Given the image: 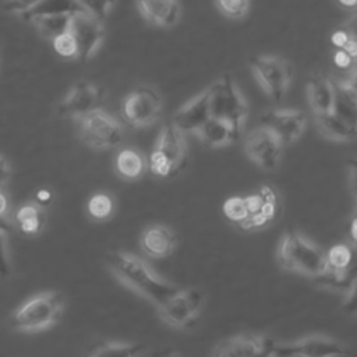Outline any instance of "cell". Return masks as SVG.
<instances>
[{"label": "cell", "mask_w": 357, "mask_h": 357, "mask_svg": "<svg viewBox=\"0 0 357 357\" xmlns=\"http://www.w3.org/2000/svg\"><path fill=\"white\" fill-rule=\"evenodd\" d=\"M250 66L258 84L271 99L280 100L286 95L293 75L287 60L279 56L264 54L252 57Z\"/></svg>", "instance_id": "cell-7"}, {"label": "cell", "mask_w": 357, "mask_h": 357, "mask_svg": "<svg viewBox=\"0 0 357 357\" xmlns=\"http://www.w3.org/2000/svg\"><path fill=\"white\" fill-rule=\"evenodd\" d=\"M219 11L233 20L243 18L250 8V0H215Z\"/></svg>", "instance_id": "cell-31"}, {"label": "cell", "mask_w": 357, "mask_h": 357, "mask_svg": "<svg viewBox=\"0 0 357 357\" xmlns=\"http://www.w3.org/2000/svg\"><path fill=\"white\" fill-rule=\"evenodd\" d=\"M78 128L82 141L96 151L114 148L123 141L121 124L100 107L78 119Z\"/></svg>", "instance_id": "cell-6"}, {"label": "cell", "mask_w": 357, "mask_h": 357, "mask_svg": "<svg viewBox=\"0 0 357 357\" xmlns=\"http://www.w3.org/2000/svg\"><path fill=\"white\" fill-rule=\"evenodd\" d=\"M276 255L283 269L310 278H318L326 271V252L296 230L282 236Z\"/></svg>", "instance_id": "cell-3"}, {"label": "cell", "mask_w": 357, "mask_h": 357, "mask_svg": "<svg viewBox=\"0 0 357 357\" xmlns=\"http://www.w3.org/2000/svg\"><path fill=\"white\" fill-rule=\"evenodd\" d=\"M222 211L225 213V216L234 222V223H241L243 220H245V218L248 216V208H247V202L244 197H230L223 202Z\"/></svg>", "instance_id": "cell-29"}, {"label": "cell", "mask_w": 357, "mask_h": 357, "mask_svg": "<svg viewBox=\"0 0 357 357\" xmlns=\"http://www.w3.org/2000/svg\"><path fill=\"white\" fill-rule=\"evenodd\" d=\"M273 339L255 335V333H241L222 342L216 343L212 356L219 357H240V356H269Z\"/></svg>", "instance_id": "cell-15"}, {"label": "cell", "mask_w": 357, "mask_h": 357, "mask_svg": "<svg viewBox=\"0 0 357 357\" xmlns=\"http://www.w3.org/2000/svg\"><path fill=\"white\" fill-rule=\"evenodd\" d=\"M211 117L209 89H204L173 114L172 123L185 132H197V130Z\"/></svg>", "instance_id": "cell-16"}, {"label": "cell", "mask_w": 357, "mask_h": 357, "mask_svg": "<svg viewBox=\"0 0 357 357\" xmlns=\"http://www.w3.org/2000/svg\"><path fill=\"white\" fill-rule=\"evenodd\" d=\"M283 144L264 126L255 127L244 141V149L251 162L264 170H273L280 162Z\"/></svg>", "instance_id": "cell-12"}, {"label": "cell", "mask_w": 357, "mask_h": 357, "mask_svg": "<svg viewBox=\"0 0 357 357\" xmlns=\"http://www.w3.org/2000/svg\"><path fill=\"white\" fill-rule=\"evenodd\" d=\"M347 170H349L351 188L354 190V188H357V156L347 159Z\"/></svg>", "instance_id": "cell-39"}, {"label": "cell", "mask_w": 357, "mask_h": 357, "mask_svg": "<svg viewBox=\"0 0 357 357\" xmlns=\"http://www.w3.org/2000/svg\"><path fill=\"white\" fill-rule=\"evenodd\" d=\"M114 209V204L110 195L105 192H98L92 195L88 201V213L96 219V220H103L107 219Z\"/></svg>", "instance_id": "cell-28"}, {"label": "cell", "mask_w": 357, "mask_h": 357, "mask_svg": "<svg viewBox=\"0 0 357 357\" xmlns=\"http://www.w3.org/2000/svg\"><path fill=\"white\" fill-rule=\"evenodd\" d=\"M315 119L321 132L329 139L337 142H349L357 137V128L349 124L340 116H337L333 110L322 114H315Z\"/></svg>", "instance_id": "cell-21"}, {"label": "cell", "mask_w": 357, "mask_h": 357, "mask_svg": "<svg viewBox=\"0 0 357 357\" xmlns=\"http://www.w3.org/2000/svg\"><path fill=\"white\" fill-rule=\"evenodd\" d=\"M208 89L211 116L241 128L248 114V105L234 79L230 75H223Z\"/></svg>", "instance_id": "cell-5"}, {"label": "cell", "mask_w": 357, "mask_h": 357, "mask_svg": "<svg viewBox=\"0 0 357 357\" xmlns=\"http://www.w3.org/2000/svg\"><path fill=\"white\" fill-rule=\"evenodd\" d=\"M333 61H335V64H336L337 67H340V68H350V67L356 63V60H354L346 50H343V49H337V50H336L335 57H333Z\"/></svg>", "instance_id": "cell-35"}, {"label": "cell", "mask_w": 357, "mask_h": 357, "mask_svg": "<svg viewBox=\"0 0 357 357\" xmlns=\"http://www.w3.org/2000/svg\"><path fill=\"white\" fill-rule=\"evenodd\" d=\"M261 126L272 131L283 145L297 141L305 127V114L298 109H275L268 110L259 119Z\"/></svg>", "instance_id": "cell-14"}, {"label": "cell", "mask_w": 357, "mask_h": 357, "mask_svg": "<svg viewBox=\"0 0 357 357\" xmlns=\"http://www.w3.org/2000/svg\"><path fill=\"white\" fill-rule=\"evenodd\" d=\"M307 98L315 114L331 112L335 99L333 81L321 73L312 74L307 81Z\"/></svg>", "instance_id": "cell-20"}, {"label": "cell", "mask_w": 357, "mask_h": 357, "mask_svg": "<svg viewBox=\"0 0 357 357\" xmlns=\"http://www.w3.org/2000/svg\"><path fill=\"white\" fill-rule=\"evenodd\" d=\"M88 356H119V357H135L146 354V349L138 343L117 342V340H100L91 344L86 350Z\"/></svg>", "instance_id": "cell-23"}, {"label": "cell", "mask_w": 357, "mask_h": 357, "mask_svg": "<svg viewBox=\"0 0 357 357\" xmlns=\"http://www.w3.org/2000/svg\"><path fill=\"white\" fill-rule=\"evenodd\" d=\"M344 293H346V296H344L342 308L347 315L354 317V315H357V278L354 279L351 286Z\"/></svg>", "instance_id": "cell-34"}, {"label": "cell", "mask_w": 357, "mask_h": 357, "mask_svg": "<svg viewBox=\"0 0 357 357\" xmlns=\"http://www.w3.org/2000/svg\"><path fill=\"white\" fill-rule=\"evenodd\" d=\"M176 234L166 225H152L146 227L139 238L142 251L152 258H166L176 247Z\"/></svg>", "instance_id": "cell-17"}, {"label": "cell", "mask_w": 357, "mask_h": 357, "mask_svg": "<svg viewBox=\"0 0 357 357\" xmlns=\"http://www.w3.org/2000/svg\"><path fill=\"white\" fill-rule=\"evenodd\" d=\"M10 223H0V278H8L11 273V262L8 254Z\"/></svg>", "instance_id": "cell-33"}, {"label": "cell", "mask_w": 357, "mask_h": 357, "mask_svg": "<svg viewBox=\"0 0 357 357\" xmlns=\"http://www.w3.org/2000/svg\"><path fill=\"white\" fill-rule=\"evenodd\" d=\"M73 14H53V15H43L33 18L31 22L36 26L42 36L47 39H53L57 35L67 32L70 29Z\"/></svg>", "instance_id": "cell-27"}, {"label": "cell", "mask_w": 357, "mask_h": 357, "mask_svg": "<svg viewBox=\"0 0 357 357\" xmlns=\"http://www.w3.org/2000/svg\"><path fill=\"white\" fill-rule=\"evenodd\" d=\"M82 11L75 0H38L32 7L21 14L24 20L32 21L33 18L53 14H75Z\"/></svg>", "instance_id": "cell-24"}, {"label": "cell", "mask_w": 357, "mask_h": 357, "mask_svg": "<svg viewBox=\"0 0 357 357\" xmlns=\"http://www.w3.org/2000/svg\"><path fill=\"white\" fill-rule=\"evenodd\" d=\"M335 99L333 112L357 128V89L349 86L343 79L333 81Z\"/></svg>", "instance_id": "cell-22"}, {"label": "cell", "mask_w": 357, "mask_h": 357, "mask_svg": "<svg viewBox=\"0 0 357 357\" xmlns=\"http://www.w3.org/2000/svg\"><path fill=\"white\" fill-rule=\"evenodd\" d=\"M331 40H332V43H333L337 49H342V47L346 45V42L349 40V33H347V31H346L344 28H340V29H337L336 32H333Z\"/></svg>", "instance_id": "cell-37"}, {"label": "cell", "mask_w": 357, "mask_h": 357, "mask_svg": "<svg viewBox=\"0 0 357 357\" xmlns=\"http://www.w3.org/2000/svg\"><path fill=\"white\" fill-rule=\"evenodd\" d=\"M137 6L148 22L160 28L173 26L181 14L178 0H137Z\"/></svg>", "instance_id": "cell-18"}, {"label": "cell", "mask_w": 357, "mask_h": 357, "mask_svg": "<svg viewBox=\"0 0 357 357\" xmlns=\"http://www.w3.org/2000/svg\"><path fill=\"white\" fill-rule=\"evenodd\" d=\"M52 199H53V194L47 188H40L35 194V201L39 206H47L52 202Z\"/></svg>", "instance_id": "cell-36"}, {"label": "cell", "mask_w": 357, "mask_h": 357, "mask_svg": "<svg viewBox=\"0 0 357 357\" xmlns=\"http://www.w3.org/2000/svg\"><path fill=\"white\" fill-rule=\"evenodd\" d=\"M15 223L25 234L33 236L40 233L45 225V213L42 206L38 204H26L21 206L15 213Z\"/></svg>", "instance_id": "cell-26"}, {"label": "cell", "mask_w": 357, "mask_h": 357, "mask_svg": "<svg viewBox=\"0 0 357 357\" xmlns=\"http://www.w3.org/2000/svg\"><path fill=\"white\" fill-rule=\"evenodd\" d=\"M7 209H8V201L6 195L0 191V223H10L7 220Z\"/></svg>", "instance_id": "cell-41"}, {"label": "cell", "mask_w": 357, "mask_h": 357, "mask_svg": "<svg viewBox=\"0 0 357 357\" xmlns=\"http://www.w3.org/2000/svg\"><path fill=\"white\" fill-rule=\"evenodd\" d=\"M350 236H351V243L357 244V216H353V219H351Z\"/></svg>", "instance_id": "cell-42"}, {"label": "cell", "mask_w": 357, "mask_h": 357, "mask_svg": "<svg viewBox=\"0 0 357 357\" xmlns=\"http://www.w3.org/2000/svg\"><path fill=\"white\" fill-rule=\"evenodd\" d=\"M64 297L60 291L47 290L38 293L18 305L10 318V325L18 332L46 331L61 319L64 311Z\"/></svg>", "instance_id": "cell-2"}, {"label": "cell", "mask_w": 357, "mask_h": 357, "mask_svg": "<svg viewBox=\"0 0 357 357\" xmlns=\"http://www.w3.org/2000/svg\"><path fill=\"white\" fill-rule=\"evenodd\" d=\"M187 145L184 132L172 121L166 123L149 155V169L158 177H172L177 174L185 163Z\"/></svg>", "instance_id": "cell-4"}, {"label": "cell", "mask_w": 357, "mask_h": 357, "mask_svg": "<svg viewBox=\"0 0 357 357\" xmlns=\"http://www.w3.org/2000/svg\"><path fill=\"white\" fill-rule=\"evenodd\" d=\"M347 346L342 342L322 336V335H311L296 342H276L273 340L269 356L273 357H294V356H311V357H322V356H343L347 354Z\"/></svg>", "instance_id": "cell-10"}, {"label": "cell", "mask_w": 357, "mask_h": 357, "mask_svg": "<svg viewBox=\"0 0 357 357\" xmlns=\"http://www.w3.org/2000/svg\"><path fill=\"white\" fill-rule=\"evenodd\" d=\"M339 3L347 8H354L357 7V0H339Z\"/></svg>", "instance_id": "cell-43"}, {"label": "cell", "mask_w": 357, "mask_h": 357, "mask_svg": "<svg viewBox=\"0 0 357 357\" xmlns=\"http://www.w3.org/2000/svg\"><path fill=\"white\" fill-rule=\"evenodd\" d=\"M162 112L159 93L149 86H139L131 91L121 103L124 120L137 128L153 124Z\"/></svg>", "instance_id": "cell-9"}, {"label": "cell", "mask_w": 357, "mask_h": 357, "mask_svg": "<svg viewBox=\"0 0 357 357\" xmlns=\"http://www.w3.org/2000/svg\"><path fill=\"white\" fill-rule=\"evenodd\" d=\"M10 174H11L10 165H8L7 159L3 155H0V188L8 181Z\"/></svg>", "instance_id": "cell-38"}, {"label": "cell", "mask_w": 357, "mask_h": 357, "mask_svg": "<svg viewBox=\"0 0 357 357\" xmlns=\"http://www.w3.org/2000/svg\"><path fill=\"white\" fill-rule=\"evenodd\" d=\"M70 32L77 42V59L82 61L91 60L105 39L103 21L85 11L71 15Z\"/></svg>", "instance_id": "cell-13"}, {"label": "cell", "mask_w": 357, "mask_h": 357, "mask_svg": "<svg viewBox=\"0 0 357 357\" xmlns=\"http://www.w3.org/2000/svg\"><path fill=\"white\" fill-rule=\"evenodd\" d=\"M241 132V128L216 119V117H209L198 130L197 135L201 138V141L211 146V148H220L233 144Z\"/></svg>", "instance_id": "cell-19"}, {"label": "cell", "mask_w": 357, "mask_h": 357, "mask_svg": "<svg viewBox=\"0 0 357 357\" xmlns=\"http://www.w3.org/2000/svg\"><path fill=\"white\" fill-rule=\"evenodd\" d=\"M53 43V49L56 50L57 54H60L61 57H67V59H73L77 57V42L73 36V33L70 32V29L67 32H63L60 35H57L56 38L52 39Z\"/></svg>", "instance_id": "cell-32"}, {"label": "cell", "mask_w": 357, "mask_h": 357, "mask_svg": "<svg viewBox=\"0 0 357 357\" xmlns=\"http://www.w3.org/2000/svg\"><path fill=\"white\" fill-rule=\"evenodd\" d=\"M354 216H357V208H356V212H354Z\"/></svg>", "instance_id": "cell-45"}, {"label": "cell", "mask_w": 357, "mask_h": 357, "mask_svg": "<svg viewBox=\"0 0 357 357\" xmlns=\"http://www.w3.org/2000/svg\"><path fill=\"white\" fill-rule=\"evenodd\" d=\"M353 192H354V195H356V199H357V188H354V190H353Z\"/></svg>", "instance_id": "cell-44"}, {"label": "cell", "mask_w": 357, "mask_h": 357, "mask_svg": "<svg viewBox=\"0 0 357 357\" xmlns=\"http://www.w3.org/2000/svg\"><path fill=\"white\" fill-rule=\"evenodd\" d=\"M116 172L120 177L126 180H135L138 178L145 170V160L141 153L134 149L126 148L120 151L114 160Z\"/></svg>", "instance_id": "cell-25"}, {"label": "cell", "mask_w": 357, "mask_h": 357, "mask_svg": "<svg viewBox=\"0 0 357 357\" xmlns=\"http://www.w3.org/2000/svg\"><path fill=\"white\" fill-rule=\"evenodd\" d=\"M106 262L121 283L156 307L165 304L178 290L177 286L156 275L145 261L130 252L113 251L106 257Z\"/></svg>", "instance_id": "cell-1"}, {"label": "cell", "mask_w": 357, "mask_h": 357, "mask_svg": "<svg viewBox=\"0 0 357 357\" xmlns=\"http://www.w3.org/2000/svg\"><path fill=\"white\" fill-rule=\"evenodd\" d=\"M342 28H344V29L347 31V33L350 35V38L357 42V13L353 14V15L344 22V25H343Z\"/></svg>", "instance_id": "cell-40"}, {"label": "cell", "mask_w": 357, "mask_h": 357, "mask_svg": "<svg viewBox=\"0 0 357 357\" xmlns=\"http://www.w3.org/2000/svg\"><path fill=\"white\" fill-rule=\"evenodd\" d=\"M79 8L100 21H105V18L109 15L112 11L113 6L116 4L117 0H75Z\"/></svg>", "instance_id": "cell-30"}, {"label": "cell", "mask_w": 357, "mask_h": 357, "mask_svg": "<svg viewBox=\"0 0 357 357\" xmlns=\"http://www.w3.org/2000/svg\"><path fill=\"white\" fill-rule=\"evenodd\" d=\"M105 99V89L89 81L74 84L57 105V113L66 119L78 120L82 116L100 107Z\"/></svg>", "instance_id": "cell-11"}, {"label": "cell", "mask_w": 357, "mask_h": 357, "mask_svg": "<svg viewBox=\"0 0 357 357\" xmlns=\"http://www.w3.org/2000/svg\"><path fill=\"white\" fill-rule=\"evenodd\" d=\"M204 304L198 289H178L165 304L158 307L160 317L172 326L185 329L195 324Z\"/></svg>", "instance_id": "cell-8"}]
</instances>
